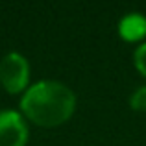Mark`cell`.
<instances>
[{"instance_id": "cell-2", "label": "cell", "mask_w": 146, "mask_h": 146, "mask_svg": "<svg viewBox=\"0 0 146 146\" xmlns=\"http://www.w3.org/2000/svg\"><path fill=\"white\" fill-rule=\"evenodd\" d=\"M30 80V65L19 52H9L0 59V83L9 93H21Z\"/></svg>"}, {"instance_id": "cell-5", "label": "cell", "mask_w": 146, "mask_h": 146, "mask_svg": "<svg viewBox=\"0 0 146 146\" xmlns=\"http://www.w3.org/2000/svg\"><path fill=\"white\" fill-rule=\"evenodd\" d=\"M129 106L135 111H146V85L137 87L129 96Z\"/></svg>"}, {"instance_id": "cell-1", "label": "cell", "mask_w": 146, "mask_h": 146, "mask_svg": "<svg viewBox=\"0 0 146 146\" xmlns=\"http://www.w3.org/2000/svg\"><path fill=\"white\" fill-rule=\"evenodd\" d=\"M76 94L68 85L56 80H41L28 87L21 109L30 120L41 126H57L72 117Z\"/></svg>"}, {"instance_id": "cell-3", "label": "cell", "mask_w": 146, "mask_h": 146, "mask_svg": "<svg viewBox=\"0 0 146 146\" xmlns=\"http://www.w3.org/2000/svg\"><path fill=\"white\" fill-rule=\"evenodd\" d=\"M28 141V126L21 113L13 109L0 111V146H24Z\"/></svg>"}, {"instance_id": "cell-4", "label": "cell", "mask_w": 146, "mask_h": 146, "mask_svg": "<svg viewBox=\"0 0 146 146\" xmlns=\"http://www.w3.org/2000/svg\"><path fill=\"white\" fill-rule=\"evenodd\" d=\"M118 33L124 41L135 43L146 37V17L143 13H126L124 17L118 21Z\"/></svg>"}, {"instance_id": "cell-6", "label": "cell", "mask_w": 146, "mask_h": 146, "mask_svg": "<svg viewBox=\"0 0 146 146\" xmlns=\"http://www.w3.org/2000/svg\"><path fill=\"white\" fill-rule=\"evenodd\" d=\"M133 61H135V67L139 68V72L143 76H146V41L141 43L139 46L133 52Z\"/></svg>"}]
</instances>
